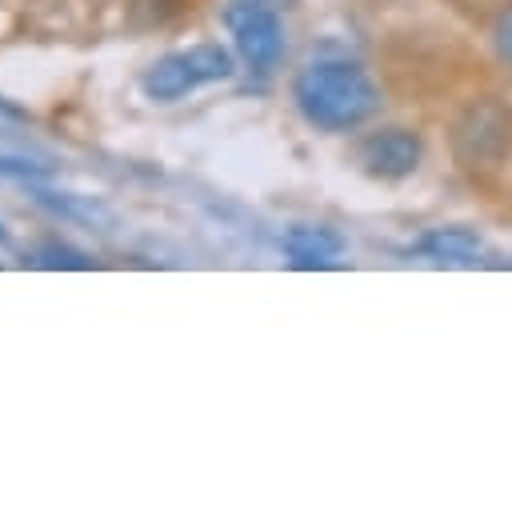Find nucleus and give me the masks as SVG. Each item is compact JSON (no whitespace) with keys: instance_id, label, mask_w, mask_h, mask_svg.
<instances>
[{"instance_id":"obj_8","label":"nucleus","mask_w":512,"mask_h":508,"mask_svg":"<svg viewBox=\"0 0 512 508\" xmlns=\"http://www.w3.org/2000/svg\"><path fill=\"white\" fill-rule=\"evenodd\" d=\"M32 264L36 268H92V256L72 248V244H60V240H44L32 248Z\"/></svg>"},{"instance_id":"obj_5","label":"nucleus","mask_w":512,"mask_h":508,"mask_svg":"<svg viewBox=\"0 0 512 508\" xmlns=\"http://www.w3.org/2000/svg\"><path fill=\"white\" fill-rule=\"evenodd\" d=\"M280 248L292 268H332L336 256H344L348 240L328 224H296L280 236Z\"/></svg>"},{"instance_id":"obj_3","label":"nucleus","mask_w":512,"mask_h":508,"mask_svg":"<svg viewBox=\"0 0 512 508\" xmlns=\"http://www.w3.org/2000/svg\"><path fill=\"white\" fill-rule=\"evenodd\" d=\"M224 28L232 36V48L256 76L276 72V64L284 60V48H288L284 16H280L276 0H228Z\"/></svg>"},{"instance_id":"obj_7","label":"nucleus","mask_w":512,"mask_h":508,"mask_svg":"<svg viewBox=\"0 0 512 508\" xmlns=\"http://www.w3.org/2000/svg\"><path fill=\"white\" fill-rule=\"evenodd\" d=\"M32 200L56 216H68V220H84V224H112L108 208L100 204H88L84 196H68V192H44V188H32Z\"/></svg>"},{"instance_id":"obj_9","label":"nucleus","mask_w":512,"mask_h":508,"mask_svg":"<svg viewBox=\"0 0 512 508\" xmlns=\"http://www.w3.org/2000/svg\"><path fill=\"white\" fill-rule=\"evenodd\" d=\"M492 44H496V56L512 68V8L500 12V20H496V28H492Z\"/></svg>"},{"instance_id":"obj_1","label":"nucleus","mask_w":512,"mask_h":508,"mask_svg":"<svg viewBox=\"0 0 512 508\" xmlns=\"http://www.w3.org/2000/svg\"><path fill=\"white\" fill-rule=\"evenodd\" d=\"M292 100L312 128L352 132L380 108V88L356 60H312L292 80Z\"/></svg>"},{"instance_id":"obj_11","label":"nucleus","mask_w":512,"mask_h":508,"mask_svg":"<svg viewBox=\"0 0 512 508\" xmlns=\"http://www.w3.org/2000/svg\"><path fill=\"white\" fill-rule=\"evenodd\" d=\"M0 108H4V112H12V108H8V104H4V100H0Z\"/></svg>"},{"instance_id":"obj_10","label":"nucleus","mask_w":512,"mask_h":508,"mask_svg":"<svg viewBox=\"0 0 512 508\" xmlns=\"http://www.w3.org/2000/svg\"><path fill=\"white\" fill-rule=\"evenodd\" d=\"M4 240H8V232H4V228H0V244H4Z\"/></svg>"},{"instance_id":"obj_2","label":"nucleus","mask_w":512,"mask_h":508,"mask_svg":"<svg viewBox=\"0 0 512 508\" xmlns=\"http://www.w3.org/2000/svg\"><path fill=\"white\" fill-rule=\"evenodd\" d=\"M236 68H232V52L220 48V44H192V48H180V52H168L160 56L144 76H140V88L148 100L156 104H172L204 84H220L228 80Z\"/></svg>"},{"instance_id":"obj_6","label":"nucleus","mask_w":512,"mask_h":508,"mask_svg":"<svg viewBox=\"0 0 512 508\" xmlns=\"http://www.w3.org/2000/svg\"><path fill=\"white\" fill-rule=\"evenodd\" d=\"M412 252L416 256H428V260H440V264H476L480 252H484V240L472 228L448 224V228H428L412 244Z\"/></svg>"},{"instance_id":"obj_4","label":"nucleus","mask_w":512,"mask_h":508,"mask_svg":"<svg viewBox=\"0 0 512 508\" xmlns=\"http://www.w3.org/2000/svg\"><path fill=\"white\" fill-rule=\"evenodd\" d=\"M356 160L376 180H404L420 164V136L416 132H404V128L368 132L360 140V148H356Z\"/></svg>"}]
</instances>
